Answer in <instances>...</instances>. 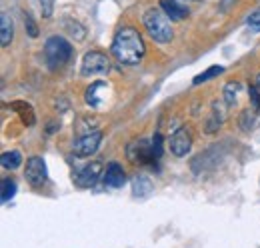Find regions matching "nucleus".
Returning <instances> with one entry per match:
<instances>
[{
    "label": "nucleus",
    "mask_w": 260,
    "mask_h": 248,
    "mask_svg": "<svg viewBox=\"0 0 260 248\" xmlns=\"http://www.w3.org/2000/svg\"><path fill=\"white\" fill-rule=\"evenodd\" d=\"M248 96H250V100H252V108H254V112L260 110V88L258 86H250Z\"/></svg>",
    "instance_id": "23"
},
{
    "label": "nucleus",
    "mask_w": 260,
    "mask_h": 248,
    "mask_svg": "<svg viewBox=\"0 0 260 248\" xmlns=\"http://www.w3.org/2000/svg\"><path fill=\"white\" fill-rule=\"evenodd\" d=\"M24 176H26V182L32 186V188H42L46 184V164L40 156H32L26 160V170H24Z\"/></svg>",
    "instance_id": "5"
},
{
    "label": "nucleus",
    "mask_w": 260,
    "mask_h": 248,
    "mask_svg": "<svg viewBox=\"0 0 260 248\" xmlns=\"http://www.w3.org/2000/svg\"><path fill=\"white\" fill-rule=\"evenodd\" d=\"M126 156H128L130 162L134 164H150L154 162V152H152V142L140 138V140H134L126 146Z\"/></svg>",
    "instance_id": "4"
},
{
    "label": "nucleus",
    "mask_w": 260,
    "mask_h": 248,
    "mask_svg": "<svg viewBox=\"0 0 260 248\" xmlns=\"http://www.w3.org/2000/svg\"><path fill=\"white\" fill-rule=\"evenodd\" d=\"M222 72H224V68H222V66H212V68H208V70H204V72L196 74L194 80H192V84L198 86V84H202V82H206V80H210V78H214V76H218V74H222Z\"/></svg>",
    "instance_id": "16"
},
{
    "label": "nucleus",
    "mask_w": 260,
    "mask_h": 248,
    "mask_svg": "<svg viewBox=\"0 0 260 248\" xmlns=\"http://www.w3.org/2000/svg\"><path fill=\"white\" fill-rule=\"evenodd\" d=\"M168 144H170V150H172L174 156H186L192 148V136H190V132L186 128H178L170 136Z\"/></svg>",
    "instance_id": "9"
},
{
    "label": "nucleus",
    "mask_w": 260,
    "mask_h": 248,
    "mask_svg": "<svg viewBox=\"0 0 260 248\" xmlns=\"http://www.w3.org/2000/svg\"><path fill=\"white\" fill-rule=\"evenodd\" d=\"M102 170H104V164H102V162H90V164H86L82 170L76 172L74 184L80 186V188H90V186H94L98 180H100V176H104Z\"/></svg>",
    "instance_id": "7"
},
{
    "label": "nucleus",
    "mask_w": 260,
    "mask_h": 248,
    "mask_svg": "<svg viewBox=\"0 0 260 248\" xmlns=\"http://www.w3.org/2000/svg\"><path fill=\"white\" fill-rule=\"evenodd\" d=\"M12 38H14V24H12L10 16L6 12H2L0 14V44L6 48V46H10Z\"/></svg>",
    "instance_id": "13"
},
{
    "label": "nucleus",
    "mask_w": 260,
    "mask_h": 248,
    "mask_svg": "<svg viewBox=\"0 0 260 248\" xmlns=\"http://www.w3.org/2000/svg\"><path fill=\"white\" fill-rule=\"evenodd\" d=\"M152 142V152H154V158L158 160L162 156V136L160 134H154V138L150 140Z\"/></svg>",
    "instance_id": "22"
},
{
    "label": "nucleus",
    "mask_w": 260,
    "mask_h": 248,
    "mask_svg": "<svg viewBox=\"0 0 260 248\" xmlns=\"http://www.w3.org/2000/svg\"><path fill=\"white\" fill-rule=\"evenodd\" d=\"M144 28L150 34V38L158 44H168L172 40V28H170V20L166 16L162 8H148L144 12Z\"/></svg>",
    "instance_id": "2"
},
{
    "label": "nucleus",
    "mask_w": 260,
    "mask_h": 248,
    "mask_svg": "<svg viewBox=\"0 0 260 248\" xmlns=\"http://www.w3.org/2000/svg\"><path fill=\"white\" fill-rule=\"evenodd\" d=\"M110 70V60L102 52H86L82 58V74L84 76H94V74H104Z\"/></svg>",
    "instance_id": "6"
},
{
    "label": "nucleus",
    "mask_w": 260,
    "mask_h": 248,
    "mask_svg": "<svg viewBox=\"0 0 260 248\" xmlns=\"http://www.w3.org/2000/svg\"><path fill=\"white\" fill-rule=\"evenodd\" d=\"M100 142H102V132H100V130L88 132V134H84L82 138H78V140L74 142L72 152H74L76 156H80V158L90 156V154H94V152L98 150Z\"/></svg>",
    "instance_id": "8"
},
{
    "label": "nucleus",
    "mask_w": 260,
    "mask_h": 248,
    "mask_svg": "<svg viewBox=\"0 0 260 248\" xmlns=\"http://www.w3.org/2000/svg\"><path fill=\"white\" fill-rule=\"evenodd\" d=\"M220 124H222V116H218V112H216V106H214V112H212L210 120L206 122V134H214V132L220 128Z\"/></svg>",
    "instance_id": "20"
},
{
    "label": "nucleus",
    "mask_w": 260,
    "mask_h": 248,
    "mask_svg": "<svg viewBox=\"0 0 260 248\" xmlns=\"http://www.w3.org/2000/svg\"><path fill=\"white\" fill-rule=\"evenodd\" d=\"M240 124H242V128H244V130H248V128L252 126V114H250V110H244Z\"/></svg>",
    "instance_id": "25"
},
{
    "label": "nucleus",
    "mask_w": 260,
    "mask_h": 248,
    "mask_svg": "<svg viewBox=\"0 0 260 248\" xmlns=\"http://www.w3.org/2000/svg\"><path fill=\"white\" fill-rule=\"evenodd\" d=\"M32 4L38 8L42 18H50L52 10H54V0H32Z\"/></svg>",
    "instance_id": "18"
},
{
    "label": "nucleus",
    "mask_w": 260,
    "mask_h": 248,
    "mask_svg": "<svg viewBox=\"0 0 260 248\" xmlns=\"http://www.w3.org/2000/svg\"><path fill=\"white\" fill-rule=\"evenodd\" d=\"M246 24L250 26V30H252V32H260V10H258V12H252V14L248 16Z\"/></svg>",
    "instance_id": "24"
},
{
    "label": "nucleus",
    "mask_w": 260,
    "mask_h": 248,
    "mask_svg": "<svg viewBox=\"0 0 260 248\" xmlns=\"http://www.w3.org/2000/svg\"><path fill=\"white\" fill-rule=\"evenodd\" d=\"M238 92H240V84L238 82H230L224 86V102L228 106H234L238 102Z\"/></svg>",
    "instance_id": "17"
},
{
    "label": "nucleus",
    "mask_w": 260,
    "mask_h": 248,
    "mask_svg": "<svg viewBox=\"0 0 260 248\" xmlns=\"http://www.w3.org/2000/svg\"><path fill=\"white\" fill-rule=\"evenodd\" d=\"M72 56V46L70 42L62 38V36H50L44 44V58L48 68L56 70V68H62L66 62L70 60Z\"/></svg>",
    "instance_id": "3"
},
{
    "label": "nucleus",
    "mask_w": 260,
    "mask_h": 248,
    "mask_svg": "<svg viewBox=\"0 0 260 248\" xmlns=\"http://www.w3.org/2000/svg\"><path fill=\"white\" fill-rule=\"evenodd\" d=\"M132 188H134V196H146L148 192H152V182H150L148 176L138 174V176L132 180Z\"/></svg>",
    "instance_id": "14"
},
{
    "label": "nucleus",
    "mask_w": 260,
    "mask_h": 248,
    "mask_svg": "<svg viewBox=\"0 0 260 248\" xmlns=\"http://www.w3.org/2000/svg\"><path fill=\"white\" fill-rule=\"evenodd\" d=\"M24 28H26L30 38H36V36H38V26H36V22H34L32 16H30L28 12H24Z\"/></svg>",
    "instance_id": "21"
},
{
    "label": "nucleus",
    "mask_w": 260,
    "mask_h": 248,
    "mask_svg": "<svg viewBox=\"0 0 260 248\" xmlns=\"http://www.w3.org/2000/svg\"><path fill=\"white\" fill-rule=\"evenodd\" d=\"M190 2H200V0H190Z\"/></svg>",
    "instance_id": "27"
},
{
    "label": "nucleus",
    "mask_w": 260,
    "mask_h": 248,
    "mask_svg": "<svg viewBox=\"0 0 260 248\" xmlns=\"http://www.w3.org/2000/svg\"><path fill=\"white\" fill-rule=\"evenodd\" d=\"M160 8L166 12V16H168L170 20H182V18L188 16L186 6L178 4L176 0H160Z\"/></svg>",
    "instance_id": "11"
},
{
    "label": "nucleus",
    "mask_w": 260,
    "mask_h": 248,
    "mask_svg": "<svg viewBox=\"0 0 260 248\" xmlns=\"http://www.w3.org/2000/svg\"><path fill=\"white\" fill-rule=\"evenodd\" d=\"M106 90H108V86L104 84V82H94L88 90H86V104H90V106H100L102 102H104V98H106Z\"/></svg>",
    "instance_id": "12"
},
{
    "label": "nucleus",
    "mask_w": 260,
    "mask_h": 248,
    "mask_svg": "<svg viewBox=\"0 0 260 248\" xmlns=\"http://www.w3.org/2000/svg\"><path fill=\"white\" fill-rule=\"evenodd\" d=\"M110 50H112V54L116 56L118 62L132 66V64H138L142 60V56L146 52V46H144V40L138 34V30H134L132 26H124V28L116 32Z\"/></svg>",
    "instance_id": "1"
},
{
    "label": "nucleus",
    "mask_w": 260,
    "mask_h": 248,
    "mask_svg": "<svg viewBox=\"0 0 260 248\" xmlns=\"http://www.w3.org/2000/svg\"><path fill=\"white\" fill-rule=\"evenodd\" d=\"M102 180H104V184L110 186V188H122V186L126 184V172H124V168L118 162H110L106 172H104V176H102Z\"/></svg>",
    "instance_id": "10"
},
{
    "label": "nucleus",
    "mask_w": 260,
    "mask_h": 248,
    "mask_svg": "<svg viewBox=\"0 0 260 248\" xmlns=\"http://www.w3.org/2000/svg\"><path fill=\"white\" fill-rule=\"evenodd\" d=\"M256 86L260 88V74H258V78H256Z\"/></svg>",
    "instance_id": "26"
},
{
    "label": "nucleus",
    "mask_w": 260,
    "mask_h": 248,
    "mask_svg": "<svg viewBox=\"0 0 260 248\" xmlns=\"http://www.w3.org/2000/svg\"><path fill=\"white\" fill-rule=\"evenodd\" d=\"M0 160H2V168H6V170H16L22 164V156H20V152H16V150L4 152Z\"/></svg>",
    "instance_id": "15"
},
{
    "label": "nucleus",
    "mask_w": 260,
    "mask_h": 248,
    "mask_svg": "<svg viewBox=\"0 0 260 248\" xmlns=\"http://www.w3.org/2000/svg\"><path fill=\"white\" fill-rule=\"evenodd\" d=\"M14 194H16V182L12 178H4L2 180V202H8Z\"/></svg>",
    "instance_id": "19"
}]
</instances>
